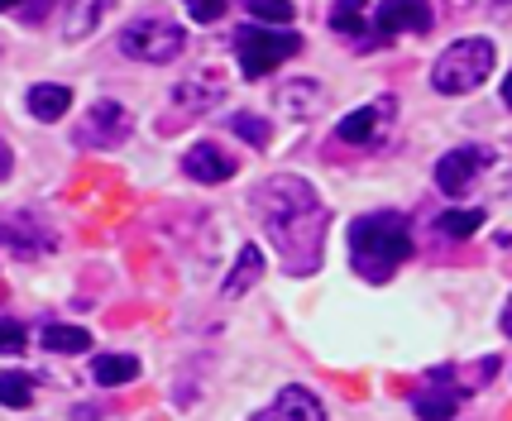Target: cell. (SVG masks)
I'll return each mask as SVG.
<instances>
[{
    "label": "cell",
    "mask_w": 512,
    "mask_h": 421,
    "mask_svg": "<svg viewBox=\"0 0 512 421\" xmlns=\"http://www.w3.org/2000/svg\"><path fill=\"white\" fill-rule=\"evenodd\" d=\"M254 211L264 221L268 240L278 244L283 254V268L307 278L321 264V249H326V201L316 197V187L307 178H292V173H278L254 187Z\"/></svg>",
    "instance_id": "6da1fadb"
},
{
    "label": "cell",
    "mask_w": 512,
    "mask_h": 421,
    "mask_svg": "<svg viewBox=\"0 0 512 421\" xmlns=\"http://www.w3.org/2000/svg\"><path fill=\"white\" fill-rule=\"evenodd\" d=\"M350 259L364 283H388L412 259V230L398 211H369L350 225Z\"/></svg>",
    "instance_id": "7a4b0ae2"
},
{
    "label": "cell",
    "mask_w": 512,
    "mask_h": 421,
    "mask_svg": "<svg viewBox=\"0 0 512 421\" xmlns=\"http://www.w3.org/2000/svg\"><path fill=\"white\" fill-rule=\"evenodd\" d=\"M493 44L489 39H460V44H450L436 67H431V87L441 91V96H469V91H479L489 82L493 72Z\"/></svg>",
    "instance_id": "3957f363"
},
{
    "label": "cell",
    "mask_w": 512,
    "mask_h": 421,
    "mask_svg": "<svg viewBox=\"0 0 512 421\" xmlns=\"http://www.w3.org/2000/svg\"><path fill=\"white\" fill-rule=\"evenodd\" d=\"M182 48H187L182 24L158 20V15H144V20L125 24V34H120V53L134 58V63H149V67H168Z\"/></svg>",
    "instance_id": "277c9868"
},
{
    "label": "cell",
    "mask_w": 512,
    "mask_h": 421,
    "mask_svg": "<svg viewBox=\"0 0 512 421\" xmlns=\"http://www.w3.org/2000/svg\"><path fill=\"white\" fill-rule=\"evenodd\" d=\"M297 53H302V39L283 34V29H240V39H235V58L249 82L268 77L283 58H297Z\"/></svg>",
    "instance_id": "5b68a950"
},
{
    "label": "cell",
    "mask_w": 512,
    "mask_h": 421,
    "mask_svg": "<svg viewBox=\"0 0 512 421\" xmlns=\"http://www.w3.org/2000/svg\"><path fill=\"white\" fill-rule=\"evenodd\" d=\"M134 134V115L120 106V101H96L87 111V120L72 130V139L82 149H120L125 139Z\"/></svg>",
    "instance_id": "8992f818"
},
{
    "label": "cell",
    "mask_w": 512,
    "mask_h": 421,
    "mask_svg": "<svg viewBox=\"0 0 512 421\" xmlns=\"http://www.w3.org/2000/svg\"><path fill=\"white\" fill-rule=\"evenodd\" d=\"M493 163V149L484 144H465V149H450L446 158H436V187L446 192V197H465L474 178L484 173Z\"/></svg>",
    "instance_id": "52a82bcc"
},
{
    "label": "cell",
    "mask_w": 512,
    "mask_h": 421,
    "mask_svg": "<svg viewBox=\"0 0 512 421\" xmlns=\"http://www.w3.org/2000/svg\"><path fill=\"white\" fill-rule=\"evenodd\" d=\"M393 111H398V101H393V96H379V101H369V106H359V111L345 115V120L335 125V139H340V144H359V149L383 144Z\"/></svg>",
    "instance_id": "ba28073f"
},
{
    "label": "cell",
    "mask_w": 512,
    "mask_h": 421,
    "mask_svg": "<svg viewBox=\"0 0 512 421\" xmlns=\"http://www.w3.org/2000/svg\"><path fill=\"white\" fill-rule=\"evenodd\" d=\"M460 402H465V388L455 383V369H436V374L426 378V388L412 393V412L422 421H455L460 412Z\"/></svg>",
    "instance_id": "9c48e42d"
},
{
    "label": "cell",
    "mask_w": 512,
    "mask_h": 421,
    "mask_svg": "<svg viewBox=\"0 0 512 421\" xmlns=\"http://www.w3.org/2000/svg\"><path fill=\"white\" fill-rule=\"evenodd\" d=\"M182 173L192 182H201V187H216V182H230L240 173V158L225 154L221 144H211V139H201V144H192L182 154Z\"/></svg>",
    "instance_id": "30bf717a"
},
{
    "label": "cell",
    "mask_w": 512,
    "mask_h": 421,
    "mask_svg": "<svg viewBox=\"0 0 512 421\" xmlns=\"http://www.w3.org/2000/svg\"><path fill=\"white\" fill-rule=\"evenodd\" d=\"M249 421H326V407H321V398H316L312 388L288 383L278 398L268 402L264 412H254Z\"/></svg>",
    "instance_id": "8fae6325"
},
{
    "label": "cell",
    "mask_w": 512,
    "mask_h": 421,
    "mask_svg": "<svg viewBox=\"0 0 512 421\" xmlns=\"http://www.w3.org/2000/svg\"><path fill=\"white\" fill-rule=\"evenodd\" d=\"M369 20H374V34L383 44V39H398V34H426L436 15H431V5H374Z\"/></svg>",
    "instance_id": "7c38bea8"
},
{
    "label": "cell",
    "mask_w": 512,
    "mask_h": 421,
    "mask_svg": "<svg viewBox=\"0 0 512 421\" xmlns=\"http://www.w3.org/2000/svg\"><path fill=\"white\" fill-rule=\"evenodd\" d=\"M0 244H10L15 254L29 259V254H44L48 244H53V235L34 216H10V221H0Z\"/></svg>",
    "instance_id": "4fadbf2b"
},
{
    "label": "cell",
    "mask_w": 512,
    "mask_h": 421,
    "mask_svg": "<svg viewBox=\"0 0 512 421\" xmlns=\"http://www.w3.org/2000/svg\"><path fill=\"white\" fill-rule=\"evenodd\" d=\"M67 111H72V91H67V87H53V82L29 87V115H34V120L53 125V120H63Z\"/></svg>",
    "instance_id": "5bb4252c"
},
{
    "label": "cell",
    "mask_w": 512,
    "mask_h": 421,
    "mask_svg": "<svg viewBox=\"0 0 512 421\" xmlns=\"http://www.w3.org/2000/svg\"><path fill=\"white\" fill-rule=\"evenodd\" d=\"M331 29L345 39V44L355 48H374V29H369V10H359V5H335L331 10Z\"/></svg>",
    "instance_id": "9a60e30c"
},
{
    "label": "cell",
    "mask_w": 512,
    "mask_h": 421,
    "mask_svg": "<svg viewBox=\"0 0 512 421\" xmlns=\"http://www.w3.org/2000/svg\"><path fill=\"white\" fill-rule=\"evenodd\" d=\"M91 378H96L101 388H120V383L139 378V359L134 355H96L91 359Z\"/></svg>",
    "instance_id": "2e32d148"
},
{
    "label": "cell",
    "mask_w": 512,
    "mask_h": 421,
    "mask_svg": "<svg viewBox=\"0 0 512 421\" xmlns=\"http://www.w3.org/2000/svg\"><path fill=\"white\" fill-rule=\"evenodd\" d=\"M278 106L297 120H307V115L321 111V87L316 82H288V87H278Z\"/></svg>",
    "instance_id": "e0dca14e"
},
{
    "label": "cell",
    "mask_w": 512,
    "mask_h": 421,
    "mask_svg": "<svg viewBox=\"0 0 512 421\" xmlns=\"http://www.w3.org/2000/svg\"><path fill=\"white\" fill-rule=\"evenodd\" d=\"M259 273H264V254H259V244H245L240 259H235V273L225 278V297H240L245 288H254Z\"/></svg>",
    "instance_id": "ac0fdd59"
},
{
    "label": "cell",
    "mask_w": 512,
    "mask_h": 421,
    "mask_svg": "<svg viewBox=\"0 0 512 421\" xmlns=\"http://www.w3.org/2000/svg\"><path fill=\"white\" fill-rule=\"evenodd\" d=\"M44 345L53 355H82L91 350V335L82 326H44Z\"/></svg>",
    "instance_id": "d6986e66"
},
{
    "label": "cell",
    "mask_w": 512,
    "mask_h": 421,
    "mask_svg": "<svg viewBox=\"0 0 512 421\" xmlns=\"http://www.w3.org/2000/svg\"><path fill=\"white\" fill-rule=\"evenodd\" d=\"M29 402H34V374L5 369L0 374V407H29Z\"/></svg>",
    "instance_id": "ffe728a7"
},
{
    "label": "cell",
    "mask_w": 512,
    "mask_h": 421,
    "mask_svg": "<svg viewBox=\"0 0 512 421\" xmlns=\"http://www.w3.org/2000/svg\"><path fill=\"white\" fill-rule=\"evenodd\" d=\"M479 225H484V211H441V216H436V230H441L446 240H469Z\"/></svg>",
    "instance_id": "44dd1931"
},
{
    "label": "cell",
    "mask_w": 512,
    "mask_h": 421,
    "mask_svg": "<svg viewBox=\"0 0 512 421\" xmlns=\"http://www.w3.org/2000/svg\"><path fill=\"white\" fill-rule=\"evenodd\" d=\"M230 130L240 134L245 144H254V149H268V144H273V125L259 120V115H230Z\"/></svg>",
    "instance_id": "7402d4cb"
},
{
    "label": "cell",
    "mask_w": 512,
    "mask_h": 421,
    "mask_svg": "<svg viewBox=\"0 0 512 421\" xmlns=\"http://www.w3.org/2000/svg\"><path fill=\"white\" fill-rule=\"evenodd\" d=\"M173 96H178L182 106H192V101H197V106H206V101H211V106H216V101H221V96H225V87H221V82H216V77L206 82V72H201L197 82H182V87L173 91Z\"/></svg>",
    "instance_id": "603a6c76"
},
{
    "label": "cell",
    "mask_w": 512,
    "mask_h": 421,
    "mask_svg": "<svg viewBox=\"0 0 512 421\" xmlns=\"http://www.w3.org/2000/svg\"><path fill=\"white\" fill-rule=\"evenodd\" d=\"M96 20H101V5H67V39H87Z\"/></svg>",
    "instance_id": "cb8c5ba5"
},
{
    "label": "cell",
    "mask_w": 512,
    "mask_h": 421,
    "mask_svg": "<svg viewBox=\"0 0 512 421\" xmlns=\"http://www.w3.org/2000/svg\"><path fill=\"white\" fill-rule=\"evenodd\" d=\"M249 20H264V24H292V5H268V0H254V5H245Z\"/></svg>",
    "instance_id": "d4e9b609"
},
{
    "label": "cell",
    "mask_w": 512,
    "mask_h": 421,
    "mask_svg": "<svg viewBox=\"0 0 512 421\" xmlns=\"http://www.w3.org/2000/svg\"><path fill=\"white\" fill-rule=\"evenodd\" d=\"M24 345H29V340H24L20 321H5V316H0V355H20Z\"/></svg>",
    "instance_id": "484cf974"
},
{
    "label": "cell",
    "mask_w": 512,
    "mask_h": 421,
    "mask_svg": "<svg viewBox=\"0 0 512 421\" xmlns=\"http://www.w3.org/2000/svg\"><path fill=\"white\" fill-rule=\"evenodd\" d=\"M10 15H15V20H24V24H39V20H48V15H53V5H10Z\"/></svg>",
    "instance_id": "4316f807"
},
{
    "label": "cell",
    "mask_w": 512,
    "mask_h": 421,
    "mask_svg": "<svg viewBox=\"0 0 512 421\" xmlns=\"http://www.w3.org/2000/svg\"><path fill=\"white\" fill-rule=\"evenodd\" d=\"M187 15H192L197 24H211V20H221L225 15V5L221 0H211V5H187Z\"/></svg>",
    "instance_id": "83f0119b"
},
{
    "label": "cell",
    "mask_w": 512,
    "mask_h": 421,
    "mask_svg": "<svg viewBox=\"0 0 512 421\" xmlns=\"http://www.w3.org/2000/svg\"><path fill=\"white\" fill-rule=\"evenodd\" d=\"M498 326H503V335L512 340V297H508V307H503V316H498Z\"/></svg>",
    "instance_id": "f1b7e54d"
},
{
    "label": "cell",
    "mask_w": 512,
    "mask_h": 421,
    "mask_svg": "<svg viewBox=\"0 0 512 421\" xmlns=\"http://www.w3.org/2000/svg\"><path fill=\"white\" fill-rule=\"evenodd\" d=\"M96 417H101L96 407H77V421H96Z\"/></svg>",
    "instance_id": "f546056e"
},
{
    "label": "cell",
    "mask_w": 512,
    "mask_h": 421,
    "mask_svg": "<svg viewBox=\"0 0 512 421\" xmlns=\"http://www.w3.org/2000/svg\"><path fill=\"white\" fill-rule=\"evenodd\" d=\"M5 173H10V149L0 144V178H5Z\"/></svg>",
    "instance_id": "4dcf8cb0"
},
{
    "label": "cell",
    "mask_w": 512,
    "mask_h": 421,
    "mask_svg": "<svg viewBox=\"0 0 512 421\" xmlns=\"http://www.w3.org/2000/svg\"><path fill=\"white\" fill-rule=\"evenodd\" d=\"M503 106L512 111V72H508V82H503Z\"/></svg>",
    "instance_id": "1f68e13d"
}]
</instances>
